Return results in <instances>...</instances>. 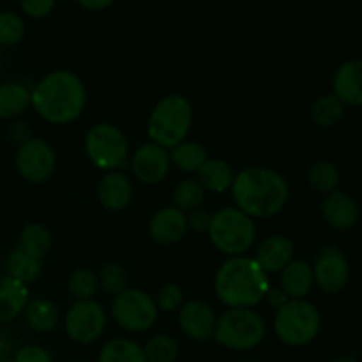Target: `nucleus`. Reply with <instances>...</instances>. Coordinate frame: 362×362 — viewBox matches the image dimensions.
<instances>
[{
  "label": "nucleus",
  "instance_id": "obj_21",
  "mask_svg": "<svg viewBox=\"0 0 362 362\" xmlns=\"http://www.w3.org/2000/svg\"><path fill=\"white\" fill-rule=\"evenodd\" d=\"M313 285V269L304 260H292L281 271V290L288 299H304Z\"/></svg>",
  "mask_w": 362,
  "mask_h": 362
},
{
  "label": "nucleus",
  "instance_id": "obj_32",
  "mask_svg": "<svg viewBox=\"0 0 362 362\" xmlns=\"http://www.w3.org/2000/svg\"><path fill=\"white\" fill-rule=\"evenodd\" d=\"M144 354L147 362H175L179 357V345L170 336L159 334L144 346Z\"/></svg>",
  "mask_w": 362,
  "mask_h": 362
},
{
  "label": "nucleus",
  "instance_id": "obj_40",
  "mask_svg": "<svg viewBox=\"0 0 362 362\" xmlns=\"http://www.w3.org/2000/svg\"><path fill=\"white\" fill-rule=\"evenodd\" d=\"M14 341L7 332L0 331V362L11 361V356H14Z\"/></svg>",
  "mask_w": 362,
  "mask_h": 362
},
{
  "label": "nucleus",
  "instance_id": "obj_41",
  "mask_svg": "<svg viewBox=\"0 0 362 362\" xmlns=\"http://www.w3.org/2000/svg\"><path fill=\"white\" fill-rule=\"evenodd\" d=\"M9 136L11 140L18 141V144H23V141L30 140V129H28V126L25 122H14L13 126H11L9 129Z\"/></svg>",
  "mask_w": 362,
  "mask_h": 362
},
{
  "label": "nucleus",
  "instance_id": "obj_31",
  "mask_svg": "<svg viewBox=\"0 0 362 362\" xmlns=\"http://www.w3.org/2000/svg\"><path fill=\"white\" fill-rule=\"evenodd\" d=\"M205 200V189L202 187V184L198 180L186 179L180 184H177L175 191H173V207H177L179 211L186 212L194 211V209H200V205Z\"/></svg>",
  "mask_w": 362,
  "mask_h": 362
},
{
  "label": "nucleus",
  "instance_id": "obj_23",
  "mask_svg": "<svg viewBox=\"0 0 362 362\" xmlns=\"http://www.w3.org/2000/svg\"><path fill=\"white\" fill-rule=\"evenodd\" d=\"M30 106V90L16 81L0 83V120H13Z\"/></svg>",
  "mask_w": 362,
  "mask_h": 362
},
{
  "label": "nucleus",
  "instance_id": "obj_27",
  "mask_svg": "<svg viewBox=\"0 0 362 362\" xmlns=\"http://www.w3.org/2000/svg\"><path fill=\"white\" fill-rule=\"evenodd\" d=\"M98 362H147V359H145L144 349L136 341L117 338L103 346Z\"/></svg>",
  "mask_w": 362,
  "mask_h": 362
},
{
  "label": "nucleus",
  "instance_id": "obj_14",
  "mask_svg": "<svg viewBox=\"0 0 362 362\" xmlns=\"http://www.w3.org/2000/svg\"><path fill=\"white\" fill-rule=\"evenodd\" d=\"M320 211L325 223L331 228L339 230V232L352 230L357 225L361 216L359 205L354 200V197H350L349 193L339 189L325 194V198L322 200Z\"/></svg>",
  "mask_w": 362,
  "mask_h": 362
},
{
  "label": "nucleus",
  "instance_id": "obj_22",
  "mask_svg": "<svg viewBox=\"0 0 362 362\" xmlns=\"http://www.w3.org/2000/svg\"><path fill=\"white\" fill-rule=\"evenodd\" d=\"M235 173H233L232 166L223 159H207L205 165L198 170V182L202 187L211 193H223V191L232 187Z\"/></svg>",
  "mask_w": 362,
  "mask_h": 362
},
{
  "label": "nucleus",
  "instance_id": "obj_7",
  "mask_svg": "<svg viewBox=\"0 0 362 362\" xmlns=\"http://www.w3.org/2000/svg\"><path fill=\"white\" fill-rule=\"evenodd\" d=\"M322 329L317 306L306 299H290L274 317V332L288 346H304L313 341Z\"/></svg>",
  "mask_w": 362,
  "mask_h": 362
},
{
  "label": "nucleus",
  "instance_id": "obj_6",
  "mask_svg": "<svg viewBox=\"0 0 362 362\" xmlns=\"http://www.w3.org/2000/svg\"><path fill=\"white\" fill-rule=\"evenodd\" d=\"M265 331L267 329L260 313L251 308H233L216 320L212 338L225 349L246 352L264 341Z\"/></svg>",
  "mask_w": 362,
  "mask_h": 362
},
{
  "label": "nucleus",
  "instance_id": "obj_5",
  "mask_svg": "<svg viewBox=\"0 0 362 362\" xmlns=\"http://www.w3.org/2000/svg\"><path fill=\"white\" fill-rule=\"evenodd\" d=\"M207 232L212 246L228 257H243L257 237L253 218L237 207H226L212 214Z\"/></svg>",
  "mask_w": 362,
  "mask_h": 362
},
{
  "label": "nucleus",
  "instance_id": "obj_13",
  "mask_svg": "<svg viewBox=\"0 0 362 362\" xmlns=\"http://www.w3.org/2000/svg\"><path fill=\"white\" fill-rule=\"evenodd\" d=\"M170 154L156 144H145L134 152L131 168L134 177L144 184H159L170 172Z\"/></svg>",
  "mask_w": 362,
  "mask_h": 362
},
{
  "label": "nucleus",
  "instance_id": "obj_44",
  "mask_svg": "<svg viewBox=\"0 0 362 362\" xmlns=\"http://www.w3.org/2000/svg\"><path fill=\"white\" fill-rule=\"evenodd\" d=\"M332 362H359V361L354 359V357H339V359H334Z\"/></svg>",
  "mask_w": 362,
  "mask_h": 362
},
{
  "label": "nucleus",
  "instance_id": "obj_9",
  "mask_svg": "<svg viewBox=\"0 0 362 362\" xmlns=\"http://www.w3.org/2000/svg\"><path fill=\"white\" fill-rule=\"evenodd\" d=\"M158 304L147 292L126 288L113 297L112 317L117 324L129 332H145L158 320Z\"/></svg>",
  "mask_w": 362,
  "mask_h": 362
},
{
  "label": "nucleus",
  "instance_id": "obj_1",
  "mask_svg": "<svg viewBox=\"0 0 362 362\" xmlns=\"http://www.w3.org/2000/svg\"><path fill=\"white\" fill-rule=\"evenodd\" d=\"M237 209L250 218H271L288 202V182L278 172L264 166L240 170L232 182Z\"/></svg>",
  "mask_w": 362,
  "mask_h": 362
},
{
  "label": "nucleus",
  "instance_id": "obj_34",
  "mask_svg": "<svg viewBox=\"0 0 362 362\" xmlns=\"http://www.w3.org/2000/svg\"><path fill=\"white\" fill-rule=\"evenodd\" d=\"M25 21L11 11H0V46H14L23 39Z\"/></svg>",
  "mask_w": 362,
  "mask_h": 362
},
{
  "label": "nucleus",
  "instance_id": "obj_43",
  "mask_svg": "<svg viewBox=\"0 0 362 362\" xmlns=\"http://www.w3.org/2000/svg\"><path fill=\"white\" fill-rule=\"evenodd\" d=\"M83 9L88 11H103L113 4V0H76Z\"/></svg>",
  "mask_w": 362,
  "mask_h": 362
},
{
  "label": "nucleus",
  "instance_id": "obj_20",
  "mask_svg": "<svg viewBox=\"0 0 362 362\" xmlns=\"http://www.w3.org/2000/svg\"><path fill=\"white\" fill-rule=\"evenodd\" d=\"M28 303V288L11 276H0V324L14 320Z\"/></svg>",
  "mask_w": 362,
  "mask_h": 362
},
{
  "label": "nucleus",
  "instance_id": "obj_39",
  "mask_svg": "<svg viewBox=\"0 0 362 362\" xmlns=\"http://www.w3.org/2000/svg\"><path fill=\"white\" fill-rule=\"evenodd\" d=\"M187 219V228H191L193 232L202 233V232H207L209 225H211V214L204 209H194L191 211L189 214L186 216Z\"/></svg>",
  "mask_w": 362,
  "mask_h": 362
},
{
  "label": "nucleus",
  "instance_id": "obj_24",
  "mask_svg": "<svg viewBox=\"0 0 362 362\" xmlns=\"http://www.w3.org/2000/svg\"><path fill=\"white\" fill-rule=\"evenodd\" d=\"M42 271V260L25 253L21 247H14L6 258V274L18 279L23 285L35 281Z\"/></svg>",
  "mask_w": 362,
  "mask_h": 362
},
{
  "label": "nucleus",
  "instance_id": "obj_2",
  "mask_svg": "<svg viewBox=\"0 0 362 362\" xmlns=\"http://www.w3.org/2000/svg\"><path fill=\"white\" fill-rule=\"evenodd\" d=\"M87 90L80 78L67 69L46 74L30 90V105L52 124L74 122L83 113Z\"/></svg>",
  "mask_w": 362,
  "mask_h": 362
},
{
  "label": "nucleus",
  "instance_id": "obj_35",
  "mask_svg": "<svg viewBox=\"0 0 362 362\" xmlns=\"http://www.w3.org/2000/svg\"><path fill=\"white\" fill-rule=\"evenodd\" d=\"M98 281L101 283L106 293L115 297L127 288V272L122 265L115 264V262H110V264H106L101 269V272L98 276Z\"/></svg>",
  "mask_w": 362,
  "mask_h": 362
},
{
  "label": "nucleus",
  "instance_id": "obj_10",
  "mask_svg": "<svg viewBox=\"0 0 362 362\" xmlns=\"http://www.w3.org/2000/svg\"><path fill=\"white\" fill-rule=\"evenodd\" d=\"M106 327V311L98 300H76L66 315V332L78 345L98 341Z\"/></svg>",
  "mask_w": 362,
  "mask_h": 362
},
{
  "label": "nucleus",
  "instance_id": "obj_28",
  "mask_svg": "<svg viewBox=\"0 0 362 362\" xmlns=\"http://www.w3.org/2000/svg\"><path fill=\"white\" fill-rule=\"evenodd\" d=\"M18 247H21L25 253L42 260L52 247V233L41 223H30L21 230L20 246Z\"/></svg>",
  "mask_w": 362,
  "mask_h": 362
},
{
  "label": "nucleus",
  "instance_id": "obj_16",
  "mask_svg": "<svg viewBox=\"0 0 362 362\" xmlns=\"http://www.w3.org/2000/svg\"><path fill=\"white\" fill-rule=\"evenodd\" d=\"M332 94L345 106H362V59L343 62L332 78Z\"/></svg>",
  "mask_w": 362,
  "mask_h": 362
},
{
  "label": "nucleus",
  "instance_id": "obj_15",
  "mask_svg": "<svg viewBox=\"0 0 362 362\" xmlns=\"http://www.w3.org/2000/svg\"><path fill=\"white\" fill-rule=\"evenodd\" d=\"M216 315L204 300H189L180 308L179 325L187 338L194 341H207L216 329Z\"/></svg>",
  "mask_w": 362,
  "mask_h": 362
},
{
  "label": "nucleus",
  "instance_id": "obj_4",
  "mask_svg": "<svg viewBox=\"0 0 362 362\" xmlns=\"http://www.w3.org/2000/svg\"><path fill=\"white\" fill-rule=\"evenodd\" d=\"M193 124L191 103L180 94H168L159 99L148 117L147 133L152 144L173 148L186 140Z\"/></svg>",
  "mask_w": 362,
  "mask_h": 362
},
{
  "label": "nucleus",
  "instance_id": "obj_3",
  "mask_svg": "<svg viewBox=\"0 0 362 362\" xmlns=\"http://www.w3.org/2000/svg\"><path fill=\"white\" fill-rule=\"evenodd\" d=\"M267 272L255 258L232 257L216 272L214 290L223 304L233 308H253L269 292Z\"/></svg>",
  "mask_w": 362,
  "mask_h": 362
},
{
  "label": "nucleus",
  "instance_id": "obj_37",
  "mask_svg": "<svg viewBox=\"0 0 362 362\" xmlns=\"http://www.w3.org/2000/svg\"><path fill=\"white\" fill-rule=\"evenodd\" d=\"M13 362H52L48 350L41 345H25L14 352Z\"/></svg>",
  "mask_w": 362,
  "mask_h": 362
},
{
  "label": "nucleus",
  "instance_id": "obj_25",
  "mask_svg": "<svg viewBox=\"0 0 362 362\" xmlns=\"http://www.w3.org/2000/svg\"><path fill=\"white\" fill-rule=\"evenodd\" d=\"M209 159L207 148L198 141H182L170 152V161L186 173H198Z\"/></svg>",
  "mask_w": 362,
  "mask_h": 362
},
{
  "label": "nucleus",
  "instance_id": "obj_12",
  "mask_svg": "<svg viewBox=\"0 0 362 362\" xmlns=\"http://www.w3.org/2000/svg\"><path fill=\"white\" fill-rule=\"evenodd\" d=\"M313 278L324 293H339L350 279V262L339 247L327 246L320 250L313 264Z\"/></svg>",
  "mask_w": 362,
  "mask_h": 362
},
{
  "label": "nucleus",
  "instance_id": "obj_36",
  "mask_svg": "<svg viewBox=\"0 0 362 362\" xmlns=\"http://www.w3.org/2000/svg\"><path fill=\"white\" fill-rule=\"evenodd\" d=\"M182 303V288L177 283H166L161 286L158 293V310L163 311H175Z\"/></svg>",
  "mask_w": 362,
  "mask_h": 362
},
{
  "label": "nucleus",
  "instance_id": "obj_8",
  "mask_svg": "<svg viewBox=\"0 0 362 362\" xmlns=\"http://www.w3.org/2000/svg\"><path fill=\"white\" fill-rule=\"evenodd\" d=\"M85 152L98 168L117 172L126 166L129 145L119 127L112 124H98L85 136Z\"/></svg>",
  "mask_w": 362,
  "mask_h": 362
},
{
  "label": "nucleus",
  "instance_id": "obj_29",
  "mask_svg": "<svg viewBox=\"0 0 362 362\" xmlns=\"http://www.w3.org/2000/svg\"><path fill=\"white\" fill-rule=\"evenodd\" d=\"M346 106L334 94H324L311 105V119L320 127H332L343 119Z\"/></svg>",
  "mask_w": 362,
  "mask_h": 362
},
{
  "label": "nucleus",
  "instance_id": "obj_38",
  "mask_svg": "<svg viewBox=\"0 0 362 362\" xmlns=\"http://www.w3.org/2000/svg\"><path fill=\"white\" fill-rule=\"evenodd\" d=\"M55 2L57 0H20V7L25 16L39 20V18H45L52 13Z\"/></svg>",
  "mask_w": 362,
  "mask_h": 362
},
{
  "label": "nucleus",
  "instance_id": "obj_19",
  "mask_svg": "<svg viewBox=\"0 0 362 362\" xmlns=\"http://www.w3.org/2000/svg\"><path fill=\"white\" fill-rule=\"evenodd\" d=\"M255 260L267 274L281 272L293 260V243L285 235H272L258 247Z\"/></svg>",
  "mask_w": 362,
  "mask_h": 362
},
{
  "label": "nucleus",
  "instance_id": "obj_45",
  "mask_svg": "<svg viewBox=\"0 0 362 362\" xmlns=\"http://www.w3.org/2000/svg\"><path fill=\"white\" fill-rule=\"evenodd\" d=\"M7 362H13V361H7Z\"/></svg>",
  "mask_w": 362,
  "mask_h": 362
},
{
  "label": "nucleus",
  "instance_id": "obj_11",
  "mask_svg": "<svg viewBox=\"0 0 362 362\" xmlns=\"http://www.w3.org/2000/svg\"><path fill=\"white\" fill-rule=\"evenodd\" d=\"M57 166L52 145L41 138H30L18 147L16 168L25 180L32 184L46 182Z\"/></svg>",
  "mask_w": 362,
  "mask_h": 362
},
{
  "label": "nucleus",
  "instance_id": "obj_18",
  "mask_svg": "<svg viewBox=\"0 0 362 362\" xmlns=\"http://www.w3.org/2000/svg\"><path fill=\"white\" fill-rule=\"evenodd\" d=\"M98 197L106 211H124L133 198V184L122 172H108L99 182Z\"/></svg>",
  "mask_w": 362,
  "mask_h": 362
},
{
  "label": "nucleus",
  "instance_id": "obj_42",
  "mask_svg": "<svg viewBox=\"0 0 362 362\" xmlns=\"http://www.w3.org/2000/svg\"><path fill=\"white\" fill-rule=\"evenodd\" d=\"M265 299H267V303L271 304V306H274L276 310H279L283 304H286L290 300L288 297H286V293L278 288H269V292L265 293Z\"/></svg>",
  "mask_w": 362,
  "mask_h": 362
},
{
  "label": "nucleus",
  "instance_id": "obj_30",
  "mask_svg": "<svg viewBox=\"0 0 362 362\" xmlns=\"http://www.w3.org/2000/svg\"><path fill=\"white\" fill-rule=\"evenodd\" d=\"M308 184L311 189L317 193L329 194L338 189L339 172L334 163L331 161H317L308 170Z\"/></svg>",
  "mask_w": 362,
  "mask_h": 362
},
{
  "label": "nucleus",
  "instance_id": "obj_17",
  "mask_svg": "<svg viewBox=\"0 0 362 362\" xmlns=\"http://www.w3.org/2000/svg\"><path fill=\"white\" fill-rule=\"evenodd\" d=\"M187 230V219L182 211L177 207H163L152 216L148 233L152 240L163 246L179 243Z\"/></svg>",
  "mask_w": 362,
  "mask_h": 362
},
{
  "label": "nucleus",
  "instance_id": "obj_33",
  "mask_svg": "<svg viewBox=\"0 0 362 362\" xmlns=\"http://www.w3.org/2000/svg\"><path fill=\"white\" fill-rule=\"evenodd\" d=\"M98 276L90 271V269H76V271L71 274L69 281H67V286H69L71 296L76 300H87L92 299L98 290Z\"/></svg>",
  "mask_w": 362,
  "mask_h": 362
},
{
  "label": "nucleus",
  "instance_id": "obj_26",
  "mask_svg": "<svg viewBox=\"0 0 362 362\" xmlns=\"http://www.w3.org/2000/svg\"><path fill=\"white\" fill-rule=\"evenodd\" d=\"M25 318L35 332H49L57 327L60 315L55 304L49 300L34 299L25 306Z\"/></svg>",
  "mask_w": 362,
  "mask_h": 362
}]
</instances>
